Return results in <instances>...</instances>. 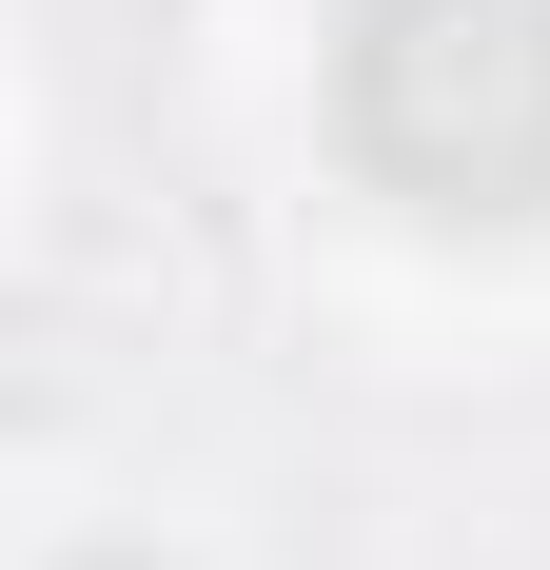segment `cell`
I'll list each match as a JSON object with an SVG mask.
<instances>
[{
    "label": "cell",
    "mask_w": 550,
    "mask_h": 570,
    "mask_svg": "<svg viewBox=\"0 0 550 570\" xmlns=\"http://www.w3.org/2000/svg\"><path fill=\"white\" fill-rule=\"evenodd\" d=\"M59 570H158V551H59Z\"/></svg>",
    "instance_id": "cell-2"
},
{
    "label": "cell",
    "mask_w": 550,
    "mask_h": 570,
    "mask_svg": "<svg viewBox=\"0 0 550 570\" xmlns=\"http://www.w3.org/2000/svg\"><path fill=\"white\" fill-rule=\"evenodd\" d=\"M334 158L433 236L550 217V0H334Z\"/></svg>",
    "instance_id": "cell-1"
}]
</instances>
